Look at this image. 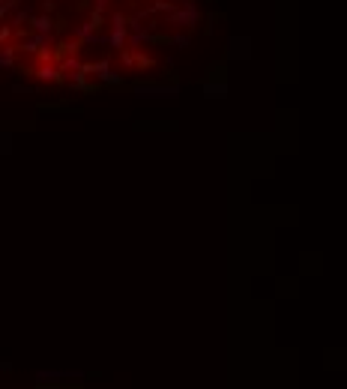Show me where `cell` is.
<instances>
[{
    "mask_svg": "<svg viewBox=\"0 0 347 389\" xmlns=\"http://www.w3.org/2000/svg\"><path fill=\"white\" fill-rule=\"evenodd\" d=\"M198 21H201V12H198V6H195L191 0H183L180 6L174 3V9L165 15V24H171V27H183V30H195Z\"/></svg>",
    "mask_w": 347,
    "mask_h": 389,
    "instance_id": "6da1fadb",
    "label": "cell"
},
{
    "mask_svg": "<svg viewBox=\"0 0 347 389\" xmlns=\"http://www.w3.org/2000/svg\"><path fill=\"white\" fill-rule=\"evenodd\" d=\"M105 24V15L102 12H90V18L87 21H81V24H75L72 27V36L81 42V45H96V42H105V36H99V27Z\"/></svg>",
    "mask_w": 347,
    "mask_h": 389,
    "instance_id": "7a4b0ae2",
    "label": "cell"
},
{
    "mask_svg": "<svg viewBox=\"0 0 347 389\" xmlns=\"http://www.w3.org/2000/svg\"><path fill=\"white\" fill-rule=\"evenodd\" d=\"M33 75L39 78V81H51V84H57V81H63V75H60V69L57 63H51V60H45V63H39L33 69Z\"/></svg>",
    "mask_w": 347,
    "mask_h": 389,
    "instance_id": "3957f363",
    "label": "cell"
},
{
    "mask_svg": "<svg viewBox=\"0 0 347 389\" xmlns=\"http://www.w3.org/2000/svg\"><path fill=\"white\" fill-rule=\"evenodd\" d=\"M30 27H33V33H54L57 30V21L51 18V12H42V15H30Z\"/></svg>",
    "mask_w": 347,
    "mask_h": 389,
    "instance_id": "277c9868",
    "label": "cell"
},
{
    "mask_svg": "<svg viewBox=\"0 0 347 389\" xmlns=\"http://www.w3.org/2000/svg\"><path fill=\"white\" fill-rule=\"evenodd\" d=\"M81 66H84V63H81L75 54H66L63 60L57 63V69H60V75H63V78H72V75H78V72H81Z\"/></svg>",
    "mask_w": 347,
    "mask_h": 389,
    "instance_id": "5b68a950",
    "label": "cell"
},
{
    "mask_svg": "<svg viewBox=\"0 0 347 389\" xmlns=\"http://www.w3.org/2000/svg\"><path fill=\"white\" fill-rule=\"evenodd\" d=\"M15 45L12 42H6V45H0V69H12L15 66Z\"/></svg>",
    "mask_w": 347,
    "mask_h": 389,
    "instance_id": "8992f818",
    "label": "cell"
},
{
    "mask_svg": "<svg viewBox=\"0 0 347 389\" xmlns=\"http://www.w3.org/2000/svg\"><path fill=\"white\" fill-rule=\"evenodd\" d=\"M171 9H174V3H171V0H153V6H150V9H144V12H147V15H150V12H165V15H168Z\"/></svg>",
    "mask_w": 347,
    "mask_h": 389,
    "instance_id": "52a82bcc",
    "label": "cell"
},
{
    "mask_svg": "<svg viewBox=\"0 0 347 389\" xmlns=\"http://www.w3.org/2000/svg\"><path fill=\"white\" fill-rule=\"evenodd\" d=\"M15 51H24V54H36L39 51V45H36V36H27L21 45H15Z\"/></svg>",
    "mask_w": 347,
    "mask_h": 389,
    "instance_id": "ba28073f",
    "label": "cell"
},
{
    "mask_svg": "<svg viewBox=\"0 0 347 389\" xmlns=\"http://www.w3.org/2000/svg\"><path fill=\"white\" fill-rule=\"evenodd\" d=\"M135 66H138V69H150V66H153V57L144 54V51H135Z\"/></svg>",
    "mask_w": 347,
    "mask_h": 389,
    "instance_id": "9c48e42d",
    "label": "cell"
},
{
    "mask_svg": "<svg viewBox=\"0 0 347 389\" xmlns=\"http://www.w3.org/2000/svg\"><path fill=\"white\" fill-rule=\"evenodd\" d=\"M27 21H30V12H27V9H24V12H21V9H18V12H15V15H12V24H15V27H18V30H21V24H27Z\"/></svg>",
    "mask_w": 347,
    "mask_h": 389,
    "instance_id": "30bf717a",
    "label": "cell"
},
{
    "mask_svg": "<svg viewBox=\"0 0 347 389\" xmlns=\"http://www.w3.org/2000/svg\"><path fill=\"white\" fill-rule=\"evenodd\" d=\"M12 9H18V0H0V18H6Z\"/></svg>",
    "mask_w": 347,
    "mask_h": 389,
    "instance_id": "8fae6325",
    "label": "cell"
},
{
    "mask_svg": "<svg viewBox=\"0 0 347 389\" xmlns=\"http://www.w3.org/2000/svg\"><path fill=\"white\" fill-rule=\"evenodd\" d=\"M57 48H60L63 54H78V51H81V42L75 39V42H63V45H57Z\"/></svg>",
    "mask_w": 347,
    "mask_h": 389,
    "instance_id": "7c38bea8",
    "label": "cell"
},
{
    "mask_svg": "<svg viewBox=\"0 0 347 389\" xmlns=\"http://www.w3.org/2000/svg\"><path fill=\"white\" fill-rule=\"evenodd\" d=\"M126 15H123V12H114V15H111V27H126Z\"/></svg>",
    "mask_w": 347,
    "mask_h": 389,
    "instance_id": "4fadbf2b",
    "label": "cell"
},
{
    "mask_svg": "<svg viewBox=\"0 0 347 389\" xmlns=\"http://www.w3.org/2000/svg\"><path fill=\"white\" fill-rule=\"evenodd\" d=\"M120 57H123V66H135V51H132V48H123Z\"/></svg>",
    "mask_w": 347,
    "mask_h": 389,
    "instance_id": "5bb4252c",
    "label": "cell"
},
{
    "mask_svg": "<svg viewBox=\"0 0 347 389\" xmlns=\"http://www.w3.org/2000/svg\"><path fill=\"white\" fill-rule=\"evenodd\" d=\"M9 36H12V27H0V45H6Z\"/></svg>",
    "mask_w": 347,
    "mask_h": 389,
    "instance_id": "9a60e30c",
    "label": "cell"
},
{
    "mask_svg": "<svg viewBox=\"0 0 347 389\" xmlns=\"http://www.w3.org/2000/svg\"><path fill=\"white\" fill-rule=\"evenodd\" d=\"M189 42H191V39H189V36H183V33H180V36H174V45H180V48H186Z\"/></svg>",
    "mask_w": 347,
    "mask_h": 389,
    "instance_id": "2e32d148",
    "label": "cell"
},
{
    "mask_svg": "<svg viewBox=\"0 0 347 389\" xmlns=\"http://www.w3.org/2000/svg\"><path fill=\"white\" fill-rule=\"evenodd\" d=\"M105 6H108V0H96V3H93V12H105Z\"/></svg>",
    "mask_w": 347,
    "mask_h": 389,
    "instance_id": "e0dca14e",
    "label": "cell"
}]
</instances>
